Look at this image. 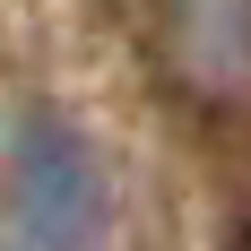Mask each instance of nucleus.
<instances>
[{
    "mask_svg": "<svg viewBox=\"0 0 251 251\" xmlns=\"http://www.w3.org/2000/svg\"><path fill=\"white\" fill-rule=\"evenodd\" d=\"M9 200L35 251H104L113 234V174L96 139L44 96L9 113Z\"/></svg>",
    "mask_w": 251,
    "mask_h": 251,
    "instance_id": "nucleus-1",
    "label": "nucleus"
},
{
    "mask_svg": "<svg viewBox=\"0 0 251 251\" xmlns=\"http://www.w3.org/2000/svg\"><path fill=\"white\" fill-rule=\"evenodd\" d=\"M174 35L200 87H234L251 70V0H174Z\"/></svg>",
    "mask_w": 251,
    "mask_h": 251,
    "instance_id": "nucleus-2",
    "label": "nucleus"
}]
</instances>
